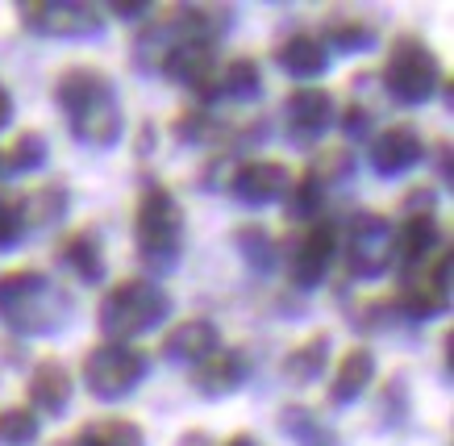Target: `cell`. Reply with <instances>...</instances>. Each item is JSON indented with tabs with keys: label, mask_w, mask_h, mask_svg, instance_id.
Here are the masks:
<instances>
[{
	"label": "cell",
	"mask_w": 454,
	"mask_h": 446,
	"mask_svg": "<svg viewBox=\"0 0 454 446\" xmlns=\"http://www.w3.org/2000/svg\"><path fill=\"white\" fill-rule=\"evenodd\" d=\"M55 254L80 284H100V279H105V251H100L97 230H75V234H67L59 242Z\"/></svg>",
	"instance_id": "44dd1931"
},
{
	"label": "cell",
	"mask_w": 454,
	"mask_h": 446,
	"mask_svg": "<svg viewBox=\"0 0 454 446\" xmlns=\"http://www.w3.org/2000/svg\"><path fill=\"white\" fill-rule=\"evenodd\" d=\"M21 205H26V230H34V225H55L67 217L71 192L63 180L38 184L34 192H21Z\"/></svg>",
	"instance_id": "cb8c5ba5"
},
{
	"label": "cell",
	"mask_w": 454,
	"mask_h": 446,
	"mask_svg": "<svg viewBox=\"0 0 454 446\" xmlns=\"http://www.w3.org/2000/svg\"><path fill=\"white\" fill-rule=\"evenodd\" d=\"M438 176L442 184H450V146L446 142H438Z\"/></svg>",
	"instance_id": "e575fe53"
},
{
	"label": "cell",
	"mask_w": 454,
	"mask_h": 446,
	"mask_svg": "<svg viewBox=\"0 0 454 446\" xmlns=\"http://www.w3.org/2000/svg\"><path fill=\"white\" fill-rule=\"evenodd\" d=\"M442 251V225L434 213H404V222L392 230V263L400 276H417L421 267Z\"/></svg>",
	"instance_id": "30bf717a"
},
{
	"label": "cell",
	"mask_w": 454,
	"mask_h": 446,
	"mask_svg": "<svg viewBox=\"0 0 454 446\" xmlns=\"http://www.w3.org/2000/svg\"><path fill=\"white\" fill-rule=\"evenodd\" d=\"M109 13H117L121 21H138V17L154 13V9H151V4H134V0H129V4H125V0H117V4H109Z\"/></svg>",
	"instance_id": "836d02e7"
},
{
	"label": "cell",
	"mask_w": 454,
	"mask_h": 446,
	"mask_svg": "<svg viewBox=\"0 0 454 446\" xmlns=\"http://www.w3.org/2000/svg\"><path fill=\"white\" fill-rule=\"evenodd\" d=\"M151 372V355L129 342H97L83 350V384L97 401H125Z\"/></svg>",
	"instance_id": "8992f818"
},
{
	"label": "cell",
	"mask_w": 454,
	"mask_h": 446,
	"mask_svg": "<svg viewBox=\"0 0 454 446\" xmlns=\"http://www.w3.org/2000/svg\"><path fill=\"white\" fill-rule=\"evenodd\" d=\"M17 21L29 34L42 38H100L105 17L92 4H75V0H29L17 4Z\"/></svg>",
	"instance_id": "52a82bcc"
},
{
	"label": "cell",
	"mask_w": 454,
	"mask_h": 446,
	"mask_svg": "<svg viewBox=\"0 0 454 446\" xmlns=\"http://www.w3.org/2000/svg\"><path fill=\"white\" fill-rule=\"evenodd\" d=\"M321 46L325 51H342V55H363L375 46V29L358 17H346V13H333L325 21V34H321Z\"/></svg>",
	"instance_id": "484cf974"
},
{
	"label": "cell",
	"mask_w": 454,
	"mask_h": 446,
	"mask_svg": "<svg viewBox=\"0 0 454 446\" xmlns=\"http://www.w3.org/2000/svg\"><path fill=\"white\" fill-rule=\"evenodd\" d=\"M167 317H171V296H167V288L159 279H146V276L109 284L97 305V325L105 334V342H129V338L163 325Z\"/></svg>",
	"instance_id": "3957f363"
},
{
	"label": "cell",
	"mask_w": 454,
	"mask_h": 446,
	"mask_svg": "<svg viewBox=\"0 0 454 446\" xmlns=\"http://www.w3.org/2000/svg\"><path fill=\"white\" fill-rule=\"evenodd\" d=\"M221 446H259V438H250V434H234V438H225Z\"/></svg>",
	"instance_id": "8d00e7d4"
},
{
	"label": "cell",
	"mask_w": 454,
	"mask_h": 446,
	"mask_svg": "<svg viewBox=\"0 0 454 446\" xmlns=\"http://www.w3.org/2000/svg\"><path fill=\"white\" fill-rule=\"evenodd\" d=\"M71 372L63 367L59 359H42L26 379V396H29V413H42V418H59V413H67L71 404Z\"/></svg>",
	"instance_id": "e0dca14e"
},
{
	"label": "cell",
	"mask_w": 454,
	"mask_h": 446,
	"mask_svg": "<svg viewBox=\"0 0 454 446\" xmlns=\"http://www.w3.org/2000/svg\"><path fill=\"white\" fill-rule=\"evenodd\" d=\"M284 121H288V134L296 142H317L333 121H338L330 88H321V84L292 88L288 97H284Z\"/></svg>",
	"instance_id": "7c38bea8"
},
{
	"label": "cell",
	"mask_w": 454,
	"mask_h": 446,
	"mask_svg": "<svg viewBox=\"0 0 454 446\" xmlns=\"http://www.w3.org/2000/svg\"><path fill=\"white\" fill-rule=\"evenodd\" d=\"M442 84V67L438 55L429 51L426 38L417 34H400L387 46V63H384V92L404 109L426 105Z\"/></svg>",
	"instance_id": "5b68a950"
},
{
	"label": "cell",
	"mask_w": 454,
	"mask_h": 446,
	"mask_svg": "<svg viewBox=\"0 0 454 446\" xmlns=\"http://www.w3.org/2000/svg\"><path fill=\"white\" fill-rule=\"evenodd\" d=\"M55 105L67 117L71 138L88 146V151H109L117 146L125 134V117H121V100L117 88L100 67H75L59 71L55 80Z\"/></svg>",
	"instance_id": "6da1fadb"
},
{
	"label": "cell",
	"mask_w": 454,
	"mask_h": 446,
	"mask_svg": "<svg viewBox=\"0 0 454 446\" xmlns=\"http://www.w3.org/2000/svg\"><path fill=\"white\" fill-rule=\"evenodd\" d=\"M4 171H13V176H29V171H38L46 163V134L38 129H21L13 138V146L4 151Z\"/></svg>",
	"instance_id": "f1b7e54d"
},
{
	"label": "cell",
	"mask_w": 454,
	"mask_h": 446,
	"mask_svg": "<svg viewBox=\"0 0 454 446\" xmlns=\"http://www.w3.org/2000/svg\"><path fill=\"white\" fill-rule=\"evenodd\" d=\"M217 117L208 109H184L176 117V126H171V134H176L179 142H213L217 138Z\"/></svg>",
	"instance_id": "1f68e13d"
},
{
	"label": "cell",
	"mask_w": 454,
	"mask_h": 446,
	"mask_svg": "<svg viewBox=\"0 0 454 446\" xmlns=\"http://www.w3.org/2000/svg\"><path fill=\"white\" fill-rule=\"evenodd\" d=\"M276 63L288 71L292 80L313 84V80H321V75L330 71V51L321 46L317 34H292V38H284V43L276 46Z\"/></svg>",
	"instance_id": "ac0fdd59"
},
{
	"label": "cell",
	"mask_w": 454,
	"mask_h": 446,
	"mask_svg": "<svg viewBox=\"0 0 454 446\" xmlns=\"http://www.w3.org/2000/svg\"><path fill=\"white\" fill-rule=\"evenodd\" d=\"M338 126H342L346 138H367V134L375 129V109L372 105H363V100H350L346 113L338 117Z\"/></svg>",
	"instance_id": "d6a6232c"
},
{
	"label": "cell",
	"mask_w": 454,
	"mask_h": 446,
	"mask_svg": "<svg viewBox=\"0 0 454 446\" xmlns=\"http://www.w3.org/2000/svg\"><path fill=\"white\" fill-rule=\"evenodd\" d=\"M325 363H330V334H309L301 347H292L284 355V379L288 384H313L325 376Z\"/></svg>",
	"instance_id": "7402d4cb"
},
{
	"label": "cell",
	"mask_w": 454,
	"mask_h": 446,
	"mask_svg": "<svg viewBox=\"0 0 454 446\" xmlns=\"http://www.w3.org/2000/svg\"><path fill=\"white\" fill-rule=\"evenodd\" d=\"M171 84L179 88H196L200 97L208 92L213 84V75H217V55H213V43H176L167 46L163 63H159Z\"/></svg>",
	"instance_id": "2e32d148"
},
{
	"label": "cell",
	"mask_w": 454,
	"mask_h": 446,
	"mask_svg": "<svg viewBox=\"0 0 454 446\" xmlns=\"http://www.w3.org/2000/svg\"><path fill=\"white\" fill-rule=\"evenodd\" d=\"M250 372H254V359H250L247 350L221 347V350H213L205 363L192 367V388L200 392V396H208V401H221V396H230V392L242 388L250 379Z\"/></svg>",
	"instance_id": "5bb4252c"
},
{
	"label": "cell",
	"mask_w": 454,
	"mask_h": 446,
	"mask_svg": "<svg viewBox=\"0 0 454 446\" xmlns=\"http://www.w3.org/2000/svg\"><path fill=\"white\" fill-rule=\"evenodd\" d=\"M259 97H262V67H259V59H250V55L230 59L213 75V84L205 92V100H242V105Z\"/></svg>",
	"instance_id": "d6986e66"
},
{
	"label": "cell",
	"mask_w": 454,
	"mask_h": 446,
	"mask_svg": "<svg viewBox=\"0 0 454 446\" xmlns=\"http://www.w3.org/2000/svg\"><path fill=\"white\" fill-rule=\"evenodd\" d=\"M13 121V97H9V88L0 84V126H9Z\"/></svg>",
	"instance_id": "d590c367"
},
{
	"label": "cell",
	"mask_w": 454,
	"mask_h": 446,
	"mask_svg": "<svg viewBox=\"0 0 454 446\" xmlns=\"http://www.w3.org/2000/svg\"><path fill=\"white\" fill-rule=\"evenodd\" d=\"M26 238V205H21V192L13 188H0V251H9Z\"/></svg>",
	"instance_id": "4dcf8cb0"
},
{
	"label": "cell",
	"mask_w": 454,
	"mask_h": 446,
	"mask_svg": "<svg viewBox=\"0 0 454 446\" xmlns=\"http://www.w3.org/2000/svg\"><path fill=\"white\" fill-rule=\"evenodd\" d=\"M284 205H288L292 222H309V225L321 222V209H325V184H321V176L313 168L292 176V188L284 196Z\"/></svg>",
	"instance_id": "d4e9b609"
},
{
	"label": "cell",
	"mask_w": 454,
	"mask_h": 446,
	"mask_svg": "<svg viewBox=\"0 0 454 446\" xmlns=\"http://www.w3.org/2000/svg\"><path fill=\"white\" fill-rule=\"evenodd\" d=\"M55 446H75V442H55Z\"/></svg>",
	"instance_id": "74e56055"
},
{
	"label": "cell",
	"mask_w": 454,
	"mask_h": 446,
	"mask_svg": "<svg viewBox=\"0 0 454 446\" xmlns=\"http://www.w3.org/2000/svg\"><path fill=\"white\" fill-rule=\"evenodd\" d=\"M426 154L429 151H426V142H421V134H417L409 121H396V126H387L384 134H375V138H372L367 159H372L375 176L396 180V176H404V171H413Z\"/></svg>",
	"instance_id": "4fadbf2b"
},
{
	"label": "cell",
	"mask_w": 454,
	"mask_h": 446,
	"mask_svg": "<svg viewBox=\"0 0 454 446\" xmlns=\"http://www.w3.org/2000/svg\"><path fill=\"white\" fill-rule=\"evenodd\" d=\"M71 442L75 446H146V434H142L138 421L129 418H92L83 421Z\"/></svg>",
	"instance_id": "603a6c76"
},
{
	"label": "cell",
	"mask_w": 454,
	"mask_h": 446,
	"mask_svg": "<svg viewBox=\"0 0 454 446\" xmlns=\"http://www.w3.org/2000/svg\"><path fill=\"white\" fill-rule=\"evenodd\" d=\"M375 379V350L372 347H350L342 355V363H338V372H333L330 379V404H350L358 401L363 392L372 388Z\"/></svg>",
	"instance_id": "ffe728a7"
},
{
	"label": "cell",
	"mask_w": 454,
	"mask_h": 446,
	"mask_svg": "<svg viewBox=\"0 0 454 446\" xmlns=\"http://www.w3.org/2000/svg\"><path fill=\"white\" fill-rule=\"evenodd\" d=\"M42 430V418L29 413L26 404H9L0 409V446H34Z\"/></svg>",
	"instance_id": "f546056e"
},
{
	"label": "cell",
	"mask_w": 454,
	"mask_h": 446,
	"mask_svg": "<svg viewBox=\"0 0 454 446\" xmlns=\"http://www.w3.org/2000/svg\"><path fill=\"white\" fill-rule=\"evenodd\" d=\"M333 254H338V225L333 222H313L296 238V246H292V263H288V276L296 288H317L325 271H330Z\"/></svg>",
	"instance_id": "8fae6325"
},
{
	"label": "cell",
	"mask_w": 454,
	"mask_h": 446,
	"mask_svg": "<svg viewBox=\"0 0 454 446\" xmlns=\"http://www.w3.org/2000/svg\"><path fill=\"white\" fill-rule=\"evenodd\" d=\"M288 188H292V168L279 163V159H247V163H238L230 171V196L250 205V209L284 200Z\"/></svg>",
	"instance_id": "9c48e42d"
},
{
	"label": "cell",
	"mask_w": 454,
	"mask_h": 446,
	"mask_svg": "<svg viewBox=\"0 0 454 446\" xmlns=\"http://www.w3.org/2000/svg\"><path fill=\"white\" fill-rule=\"evenodd\" d=\"M71 301L38 267H17L0 276V321L17 334H55L67 321Z\"/></svg>",
	"instance_id": "7a4b0ae2"
},
{
	"label": "cell",
	"mask_w": 454,
	"mask_h": 446,
	"mask_svg": "<svg viewBox=\"0 0 454 446\" xmlns=\"http://www.w3.org/2000/svg\"><path fill=\"white\" fill-rule=\"evenodd\" d=\"M279 430L288 434L296 446H342L338 442V434H333L321 418H313L304 404H288V409H279Z\"/></svg>",
	"instance_id": "4316f807"
},
{
	"label": "cell",
	"mask_w": 454,
	"mask_h": 446,
	"mask_svg": "<svg viewBox=\"0 0 454 446\" xmlns=\"http://www.w3.org/2000/svg\"><path fill=\"white\" fill-rule=\"evenodd\" d=\"M134 246L154 267L176 263L179 246H184V209L167 184L151 180L142 188L138 209H134Z\"/></svg>",
	"instance_id": "277c9868"
},
{
	"label": "cell",
	"mask_w": 454,
	"mask_h": 446,
	"mask_svg": "<svg viewBox=\"0 0 454 446\" xmlns=\"http://www.w3.org/2000/svg\"><path fill=\"white\" fill-rule=\"evenodd\" d=\"M234 246H238V254H242V263H247L250 271H259V276H267V271L276 267V242H271V234H267L259 222L238 225Z\"/></svg>",
	"instance_id": "83f0119b"
},
{
	"label": "cell",
	"mask_w": 454,
	"mask_h": 446,
	"mask_svg": "<svg viewBox=\"0 0 454 446\" xmlns=\"http://www.w3.org/2000/svg\"><path fill=\"white\" fill-rule=\"evenodd\" d=\"M213 350H221V330L208 317H184V321H176V325L163 334V342H159V355H163V359L188 363V367L205 363Z\"/></svg>",
	"instance_id": "9a60e30c"
},
{
	"label": "cell",
	"mask_w": 454,
	"mask_h": 446,
	"mask_svg": "<svg viewBox=\"0 0 454 446\" xmlns=\"http://www.w3.org/2000/svg\"><path fill=\"white\" fill-rule=\"evenodd\" d=\"M346 271L358 279H380L392 267V222L380 213H355L346 225Z\"/></svg>",
	"instance_id": "ba28073f"
}]
</instances>
